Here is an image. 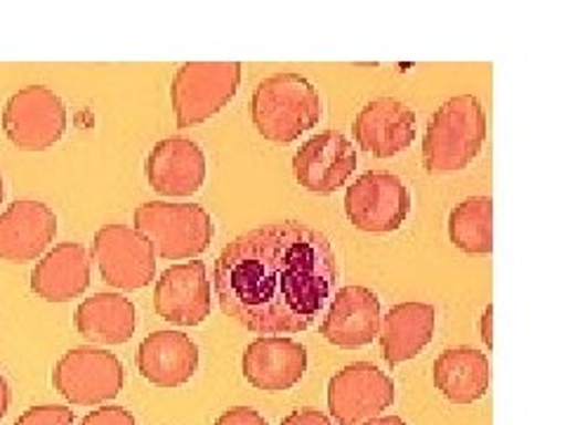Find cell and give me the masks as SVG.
<instances>
[{
    "instance_id": "cell-1",
    "label": "cell",
    "mask_w": 566,
    "mask_h": 425,
    "mask_svg": "<svg viewBox=\"0 0 566 425\" xmlns=\"http://www.w3.org/2000/svg\"><path fill=\"white\" fill-rule=\"evenodd\" d=\"M220 308L260 335L307 331L333 293L338 268L326 235L283 220L229 241L212 268Z\"/></svg>"
},
{
    "instance_id": "cell-2",
    "label": "cell",
    "mask_w": 566,
    "mask_h": 425,
    "mask_svg": "<svg viewBox=\"0 0 566 425\" xmlns=\"http://www.w3.org/2000/svg\"><path fill=\"white\" fill-rule=\"evenodd\" d=\"M486 139V112L474 95L447 100L430 116L422 137V166L428 173H455L480 156Z\"/></svg>"
},
{
    "instance_id": "cell-3",
    "label": "cell",
    "mask_w": 566,
    "mask_h": 425,
    "mask_svg": "<svg viewBox=\"0 0 566 425\" xmlns=\"http://www.w3.org/2000/svg\"><path fill=\"white\" fill-rule=\"evenodd\" d=\"M251 116L264 139L291 145L322 121V97L312 81L286 71L258 83L251 100Z\"/></svg>"
},
{
    "instance_id": "cell-4",
    "label": "cell",
    "mask_w": 566,
    "mask_h": 425,
    "mask_svg": "<svg viewBox=\"0 0 566 425\" xmlns=\"http://www.w3.org/2000/svg\"><path fill=\"white\" fill-rule=\"evenodd\" d=\"M133 227L164 260L197 258L208 251L216 235L212 218L199 204L147 201L135 208Z\"/></svg>"
},
{
    "instance_id": "cell-5",
    "label": "cell",
    "mask_w": 566,
    "mask_h": 425,
    "mask_svg": "<svg viewBox=\"0 0 566 425\" xmlns=\"http://www.w3.org/2000/svg\"><path fill=\"white\" fill-rule=\"evenodd\" d=\"M241 85L239 62H187L175 71L170 102L177 128H193L222 112Z\"/></svg>"
},
{
    "instance_id": "cell-6",
    "label": "cell",
    "mask_w": 566,
    "mask_h": 425,
    "mask_svg": "<svg viewBox=\"0 0 566 425\" xmlns=\"http://www.w3.org/2000/svg\"><path fill=\"white\" fill-rule=\"evenodd\" d=\"M126 383V371L114 352L102 348H74L52 369V385L76 406L112 402Z\"/></svg>"
},
{
    "instance_id": "cell-7",
    "label": "cell",
    "mask_w": 566,
    "mask_h": 425,
    "mask_svg": "<svg viewBox=\"0 0 566 425\" xmlns=\"http://www.w3.org/2000/svg\"><path fill=\"white\" fill-rule=\"evenodd\" d=\"M66 131V106L45 85H27L3 110V133L20 152L55 147Z\"/></svg>"
},
{
    "instance_id": "cell-8",
    "label": "cell",
    "mask_w": 566,
    "mask_h": 425,
    "mask_svg": "<svg viewBox=\"0 0 566 425\" xmlns=\"http://www.w3.org/2000/svg\"><path fill=\"white\" fill-rule=\"evenodd\" d=\"M345 212L361 232H397L411 212V194L395 173L368 170L347 187Z\"/></svg>"
},
{
    "instance_id": "cell-9",
    "label": "cell",
    "mask_w": 566,
    "mask_h": 425,
    "mask_svg": "<svg viewBox=\"0 0 566 425\" xmlns=\"http://www.w3.org/2000/svg\"><path fill=\"white\" fill-rule=\"evenodd\" d=\"M93 258L102 279L118 291L145 289L156 277V253L135 227L112 222L95 232Z\"/></svg>"
},
{
    "instance_id": "cell-10",
    "label": "cell",
    "mask_w": 566,
    "mask_h": 425,
    "mask_svg": "<svg viewBox=\"0 0 566 425\" xmlns=\"http://www.w3.org/2000/svg\"><path fill=\"white\" fill-rule=\"evenodd\" d=\"M397 387L370 362L340 369L328 383V412L338 425H364L395 404Z\"/></svg>"
},
{
    "instance_id": "cell-11",
    "label": "cell",
    "mask_w": 566,
    "mask_h": 425,
    "mask_svg": "<svg viewBox=\"0 0 566 425\" xmlns=\"http://www.w3.org/2000/svg\"><path fill=\"white\" fill-rule=\"evenodd\" d=\"M357 170V149L338 131L310 137L293 156V173L300 187L314 194H335Z\"/></svg>"
},
{
    "instance_id": "cell-12",
    "label": "cell",
    "mask_w": 566,
    "mask_h": 425,
    "mask_svg": "<svg viewBox=\"0 0 566 425\" xmlns=\"http://www.w3.org/2000/svg\"><path fill=\"white\" fill-rule=\"evenodd\" d=\"M154 310L175 326H199L210 314V283L203 260L170 265L154 287Z\"/></svg>"
},
{
    "instance_id": "cell-13",
    "label": "cell",
    "mask_w": 566,
    "mask_h": 425,
    "mask_svg": "<svg viewBox=\"0 0 566 425\" xmlns=\"http://www.w3.org/2000/svg\"><path fill=\"white\" fill-rule=\"evenodd\" d=\"M352 133L361 152L392 158L413 145L416 112L395 97H378L357 114Z\"/></svg>"
},
{
    "instance_id": "cell-14",
    "label": "cell",
    "mask_w": 566,
    "mask_h": 425,
    "mask_svg": "<svg viewBox=\"0 0 566 425\" xmlns=\"http://www.w3.org/2000/svg\"><path fill=\"white\" fill-rule=\"evenodd\" d=\"M55 237L57 216L43 201H14L0 212V260L14 265L39 260Z\"/></svg>"
},
{
    "instance_id": "cell-15",
    "label": "cell",
    "mask_w": 566,
    "mask_h": 425,
    "mask_svg": "<svg viewBox=\"0 0 566 425\" xmlns=\"http://www.w3.org/2000/svg\"><path fill=\"white\" fill-rule=\"evenodd\" d=\"M206 154L193 139L166 137L151 147L145 173L164 197H191L206 183Z\"/></svg>"
},
{
    "instance_id": "cell-16",
    "label": "cell",
    "mask_w": 566,
    "mask_h": 425,
    "mask_svg": "<svg viewBox=\"0 0 566 425\" xmlns=\"http://www.w3.org/2000/svg\"><path fill=\"white\" fill-rule=\"evenodd\" d=\"M243 376L264 393H283L303 381L307 371V350L303 343L281 335H262L243 352Z\"/></svg>"
},
{
    "instance_id": "cell-17",
    "label": "cell",
    "mask_w": 566,
    "mask_h": 425,
    "mask_svg": "<svg viewBox=\"0 0 566 425\" xmlns=\"http://www.w3.org/2000/svg\"><path fill=\"white\" fill-rule=\"evenodd\" d=\"M382 310L378 296L366 287H343L322 322L324 339L343 350H357L374 343L380 333Z\"/></svg>"
},
{
    "instance_id": "cell-18",
    "label": "cell",
    "mask_w": 566,
    "mask_h": 425,
    "mask_svg": "<svg viewBox=\"0 0 566 425\" xmlns=\"http://www.w3.org/2000/svg\"><path fill=\"white\" fill-rule=\"evenodd\" d=\"M137 371L156 387H180L199 369V348L182 331H154L137 348Z\"/></svg>"
},
{
    "instance_id": "cell-19",
    "label": "cell",
    "mask_w": 566,
    "mask_h": 425,
    "mask_svg": "<svg viewBox=\"0 0 566 425\" xmlns=\"http://www.w3.org/2000/svg\"><path fill=\"white\" fill-rule=\"evenodd\" d=\"M91 287V253L83 243L66 241L50 248L31 270V291L48 303H69Z\"/></svg>"
},
{
    "instance_id": "cell-20",
    "label": "cell",
    "mask_w": 566,
    "mask_h": 425,
    "mask_svg": "<svg viewBox=\"0 0 566 425\" xmlns=\"http://www.w3.org/2000/svg\"><path fill=\"white\" fill-rule=\"evenodd\" d=\"M437 314L428 303H399L380 322V350L389 366L413 360L430 345Z\"/></svg>"
},
{
    "instance_id": "cell-21",
    "label": "cell",
    "mask_w": 566,
    "mask_h": 425,
    "mask_svg": "<svg viewBox=\"0 0 566 425\" xmlns=\"http://www.w3.org/2000/svg\"><path fill=\"white\" fill-rule=\"evenodd\" d=\"M74 326L85 341L114 348L133 339L137 326V312L130 298L114 291H104L85 298L76 308Z\"/></svg>"
},
{
    "instance_id": "cell-22",
    "label": "cell",
    "mask_w": 566,
    "mask_h": 425,
    "mask_svg": "<svg viewBox=\"0 0 566 425\" xmlns=\"http://www.w3.org/2000/svg\"><path fill=\"white\" fill-rule=\"evenodd\" d=\"M432 379L449 402L472 404L489 393V357L474 348H449L434 360Z\"/></svg>"
},
{
    "instance_id": "cell-23",
    "label": "cell",
    "mask_w": 566,
    "mask_h": 425,
    "mask_svg": "<svg viewBox=\"0 0 566 425\" xmlns=\"http://www.w3.org/2000/svg\"><path fill=\"white\" fill-rule=\"evenodd\" d=\"M491 218L493 206L489 197L460 201L449 216V237L453 246L468 256H489L493 251Z\"/></svg>"
},
{
    "instance_id": "cell-24",
    "label": "cell",
    "mask_w": 566,
    "mask_h": 425,
    "mask_svg": "<svg viewBox=\"0 0 566 425\" xmlns=\"http://www.w3.org/2000/svg\"><path fill=\"white\" fill-rule=\"evenodd\" d=\"M76 416L62 404H39L27 410L14 425H74Z\"/></svg>"
},
{
    "instance_id": "cell-25",
    "label": "cell",
    "mask_w": 566,
    "mask_h": 425,
    "mask_svg": "<svg viewBox=\"0 0 566 425\" xmlns=\"http://www.w3.org/2000/svg\"><path fill=\"white\" fill-rule=\"evenodd\" d=\"M81 425H137L135 416L126 410V406H116V404H106L97 406L95 412L87 414Z\"/></svg>"
},
{
    "instance_id": "cell-26",
    "label": "cell",
    "mask_w": 566,
    "mask_h": 425,
    "mask_svg": "<svg viewBox=\"0 0 566 425\" xmlns=\"http://www.w3.org/2000/svg\"><path fill=\"white\" fill-rule=\"evenodd\" d=\"M216 425H270L264 421L255 410L251 406H232V410H227Z\"/></svg>"
},
{
    "instance_id": "cell-27",
    "label": "cell",
    "mask_w": 566,
    "mask_h": 425,
    "mask_svg": "<svg viewBox=\"0 0 566 425\" xmlns=\"http://www.w3.org/2000/svg\"><path fill=\"white\" fill-rule=\"evenodd\" d=\"M281 425H333V423L326 414L314 410V406H303V410L291 412L281 421Z\"/></svg>"
},
{
    "instance_id": "cell-28",
    "label": "cell",
    "mask_w": 566,
    "mask_h": 425,
    "mask_svg": "<svg viewBox=\"0 0 566 425\" xmlns=\"http://www.w3.org/2000/svg\"><path fill=\"white\" fill-rule=\"evenodd\" d=\"M10 402H12V395H10V385L6 381V376L0 374V421L6 418L8 410H10Z\"/></svg>"
},
{
    "instance_id": "cell-29",
    "label": "cell",
    "mask_w": 566,
    "mask_h": 425,
    "mask_svg": "<svg viewBox=\"0 0 566 425\" xmlns=\"http://www.w3.org/2000/svg\"><path fill=\"white\" fill-rule=\"evenodd\" d=\"M491 317H493V308L489 305V308L484 310V314H482V324H480V329H482V341H484V345H486V348H491V345H493V335H491Z\"/></svg>"
},
{
    "instance_id": "cell-30",
    "label": "cell",
    "mask_w": 566,
    "mask_h": 425,
    "mask_svg": "<svg viewBox=\"0 0 566 425\" xmlns=\"http://www.w3.org/2000/svg\"><path fill=\"white\" fill-rule=\"evenodd\" d=\"M364 425H406L399 416H378V418H374V421H368V423H364Z\"/></svg>"
},
{
    "instance_id": "cell-31",
    "label": "cell",
    "mask_w": 566,
    "mask_h": 425,
    "mask_svg": "<svg viewBox=\"0 0 566 425\" xmlns=\"http://www.w3.org/2000/svg\"><path fill=\"white\" fill-rule=\"evenodd\" d=\"M6 199V185H3V175H0V204Z\"/></svg>"
}]
</instances>
